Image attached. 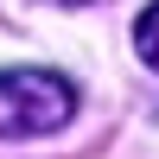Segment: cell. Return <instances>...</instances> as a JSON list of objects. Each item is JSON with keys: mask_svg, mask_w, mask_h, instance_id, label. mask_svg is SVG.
<instances>
[{"mask_svg": "<svg viewBox=\"0 0 159 159\" xmlns=\"http://www.w3.org/2000/svg\"><path fill=\"white\" fill-rule=\"evenodd\" d=\"M76 115V89L57 70H0V134L32 140V134H57Z\"/></svg>", "mask_w": 159, "mask_h": 159, "instance_id": "6da1fadb", "label": "cell"}, {"mask_svg": "<svg viewBox=\"0 0 159 159\" xmlns=\"http://www.w3.org/2000/svg\"><path fill=\"white\" fill-rule=\"evenodd\" d=\"M134 51H140L147 70H159V7H147V13L134 19Z\"/></svg>", "mask_w": 159, "mask_h": 159, "instance_id": "7a4b0ae2", "label": "cell"}, {"mask_svg": "<svg viewBox=\"0 0 159 159\" xmlns=\"http://www.w3.org/2000/svg\"><path fill=\"white\" fill-rule=\"evenodd\" d=\"M64 7H89V0H64Z\"/></svg>", "mask_w": 159, "mask_h": 159, "instance_id": "3957f363", "label": "cell"}]
</instances>
